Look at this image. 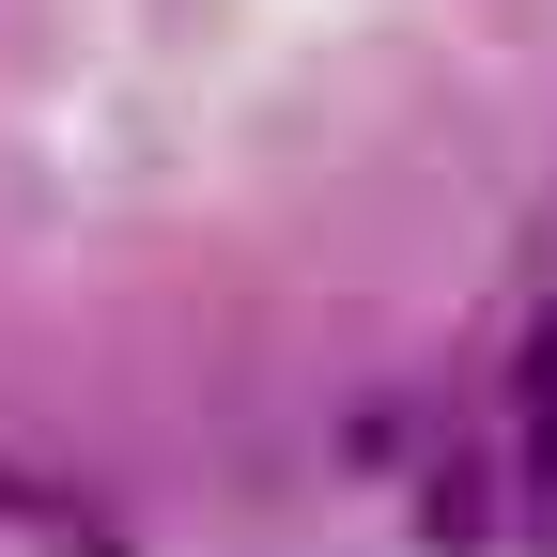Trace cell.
I'll list each match as a JSON object with an SVG mask.
<instances>
[{
  "label": "cell",
  "mask_w": 557,
  "mask_h": 557,
  "mask_svg": "<svg viewBox=\"0 0 557 557\" xmlns=\"http://www.w3.org/2000/svg\"><path fill=\"white\" fill-rule=\"evenodd\" d=\"M434 557H480V465L465 449L434 465Z\"/></svg>",
  "instance_id": "obj_2"
},
{
  "label": "cell",
  "mask_w": 557,
  "mask_h": 557,
  "mask_svg": "<svg viewBox=\"0 0 557 557\" xmlns=\"http://www.w3.org/2000/svg\"><path fill=\"white\" fill-rule=\"evenodd\" d=\"M511 449H527V480L557 496V310L527 325V372H511Z\"/></svg>",
  "instance_id": "obj_1"
},
{
  "label": "cell",
  "mask_w": 557,
  "mask_h": 557,
  "mask_svg": "<svg viewBox=\"0 0 557 557\" xmlns=\"http://www.w3.org/2000/svg\"><path fill=\"white\" fill-rule=\"evenodd\" d=\"M418 449V403H357V465H403Z\"/></svg>",
  "instance_id": "obj_3"
}]
</instances>
